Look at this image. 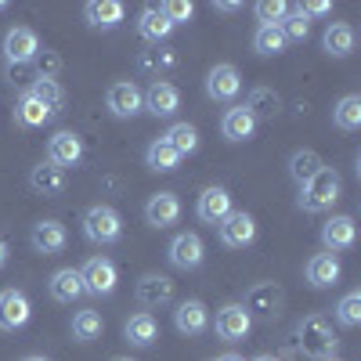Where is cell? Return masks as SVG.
<instances>
[{
	"label": "cell",
	"instance_id": "obj_29",
	"mask_svg": "<svg viewBox=\"0 0 361 361\" xmlns=\"http://www.w3.org/2000/svg\"><path fill=\"white\" fill-rule=\"evenodd\" d=\"M123 336H127V343H130V347H152V343L159 340V322H156L152 314H148V311H141V314L127 318Z\"/></svg>",
	"mask_w": 361,
	"mask_h": 361
},
{
	"label": "cell",
	"instance_id": "obj_36",
	"mask_svg": "<svg viewBox=\"0 0 361 361\" xmlns=\"http://www.w3.org/2000/svg\"><path fill=\"white\" fill-rule=\"evenodd\" d=\"M333 123H336L340 130H347V134L361 127V94H343V98L336 102Z\"/></svg>",
	"mask_w": 361,
	"mask_h": 361
},
{
	"label": "cell",
	"instance_id": "obj_26",
	"mask_svg": "<svg viewBox=\"0 0 361 361\" xmlns=\"http://www.w3.org/2000/svg\"><path fill=\"white\" fill-rule=\"evenodd\" d=\"M127 8L119 4V0H90V4L83 8V18L90 29H116L119 22H123Z\"/></svg>",
	"mask_w": 361,
	"mask_h": 361
},
{
	"label": "cell",
	"instance_id": "obj_22",
	"mask_svg": "<svg viewBox=\"0 0 361 361\" xmlns=\"http://www.w3.org/2000/svg\"><path fill=\"white\" fill-rule=\"evenodd\" d=\"M322 47H325V54H333V58H350L354 47H357L354 25L350 22H329L325 37H322Z\"/></svg>",
	"mask_w": 361,
	"mask_h": 361
},
{
	"label": "cell",
	"instance_id": "obj_16",
	"mask_svg": "<svg viewBox=\"0 0 361 361\" xmlns=\"http://www.w3.org/2000/svg\"><path fill=\"white\" fill-rule=\"evenodd\" d=\"M246 311H250V318L257 314V318H275L279 311H282V289L275 286V282H257L250 293H246V304H243Z\"/></svg>",
	"mask_w": 361,
	"mask_h": 361
},
{
	"label": "cell",
	"instance_id": "obj_4",
	"mask_svg": "<svg viewBox=\"0 0 361 361\" xmlns=\"http://www.w3.org/2000/svg\"><path fill=\"white\" fill-rule=\"evenodd\" d=\"M105 105L116 119H134L137 112H145V90L134 80H116L105 90Z\"/></svg>",
	"mask_w": 361,
	"mask_h": 361
},
{
	"label": "cell",
	"instance_id": "obj_20",
	"mask_svg": "<svg viewBox=\"0 0 361 361\" xmlns=\"http://www.w3.org/2000/svg\"><path fill=\"white\" fill-rule=\"evenodd\" d=\"M145 221L152 228H170L180 221V199L173 192H156L145 202Z\"/></svg>",
	"mask_w": 361,
	"mask_h": 361
},
{
	"label": "cell",
	"instance_id": "obj_18",
	"mask_svg": "<svg viewBox=\"0 0 361 361\" xmlns=\"http://www.w3.org/2000/svg\"><path fill=\"white\" fill-rule=\"evenodd\" d=\"M134 296H137V304H141V307H148V311L166 307L170 300H173V282H170L166 275H141V282H137Z\"/></svg>",
	"mask_w": 361,
	"mask_h": 361
},
{
	"label": "cell",
	"instance_id": "obj_48",
	"mask_svg": "<svg viewBox=\"0 0 361 361\" xmlns=\"http://www.w3.org/2000/svg\"><path fill=\"white\" fill-rule=\"evenodd\" d=\"M253 361H279V357H271V354H260V357H253Z\"/></svg>",
	"mask_w": 361,
	"mask_h": 361
},
{
	"label": "cell",
	"instance_id": "obj_40",
	"mask_svg": "<svg viewBox=\"0 0 361 361\" xmlns=\"http://www.w3.org/2000/svg\"><path fill=\"white\" fill-rule=\"evenodd\" d=\"M336 322H340L343 329H354V325L361 322V293H357V289L347 293L340 304H336Z\"/></svg>",
	"mask_w": 361,
	"mask_h": 361
},
{
	"label": "cell",
	"instance_id": "obj_10",
	"mask_svg": "<svg viewBox=\"0 0 361 361\" xmlns=\"http://www.w3.org/2000/svg\"><path fill=\"white\" fill-rule=\"evenodd\" d=\"M33 318V304L22 289H0V333H15V329L29 325Z\"/></svg>",
	"mask_w": 361,
	"mask_h": 361
},
{
	"label": "cell",
	"instance_id": "obj_11",
	"mask_svg": "<svg viewBox=\"0 0 361 361\" xmlns=\"http://www.w3.org/2000/svg\"><path fill=\"white\" fill-rule=\"evenodd\" d=\"M206 94L214 102H235L243 94V73H238L231 62H221L206 73Z\"/></svg>",
	"mask_w": 361,
	"mask_h": 361
},
{
	"label": "cell",
	"instance_id": "obj_37",
	"mask_svg": "<svg viewBox=\"0 0 361 361\" xmlns=\"http://www.w3.org/2000/svg\"><path fill=\"white\" fill-rule=\"evenodd\" d=\"M29 94H33L44 109H51L54 116L62 112V105H66V90H62V83H58V80H33Z\"/></svg>",
	"mask_w": 361,
	"mask_h": 361
},
{
	"label": "cell",
	"instance_id": "obj_13",
	"mask_svg": "<svg viewBox=\"0 0 361 361\" xmlns=\"http://www.w3.org/2000/svg\"><path fill=\"white\" fill-rule=\"evenodd\" d=\"M137 69L145 76H152V83H159V80H166L177 69V51L173 47H163V44H148L137 54Z\"/></svg>",
	"mask_w": 361,
	"mask_h": 361
},
{
	"label": "cell",
	"instance_id": "obj_44",
	"mask_svg": "<svg viewBox=\"0 0 361 361\" xmlns=\"http://www.w3.org/2000/svg\"><path fill=\"white\" fill-rule=\"evenodd\" d=\"M300 11H304L307 18L311 15H329V11H333V4H329V0H311V4H300Z\"/></svg>",
	"mask_w": 361,
	"mask_h": 361
},
{
	"label": "cell",
	"instance_id": "obj_47",
	"mask_svg": "<svg viewBox=\"0 0 361 361\" xmlns=\"http://www.w3.org/2000/svg\"><path fill=\"white\" fill-rule=\"evenodd\" d=\"M214 361H246V357H238V354H221V357H214Z\"/></svg>",
	"mask_w": 361,
	"mask_h": 361
},
{
	"label": "cell",
	"instance_id": "obj_42",
	"mask_svg": "<svg viewBox=\"0 0 361 361\" xmlns=\"http://www.w3.org/2000/svg\"><path fill=\"white\" fill-rule=\"evenodd\" d=\"M286 11H289L286 0H260V4H257V18H260V25H279V22L286 18Z\"/></svg>",
	"mask_w": 361,
	"mask_h": 361
},
{
	"label": "cell",
	"instance_id": "obj_3",
	"mask_svg": "<svg viewBox=\"0 0 361 361\" xmlns=\"http://www.w3.org/2000/svg\"><path fill=\"white\" fill-rule=\"evenodd\" d=\"M83 235H87V243H94V246L119 243V235H123V217H119V209L105 206V202L90 206L83 214Z\"/></svg>",
	"mask_w": 361,
	"mask_h": 361
},
{
	"label": "cell",
	"instance_id": "obj_31",
	"mask_svg": "<svg viewBox=\"0 0 361 361\" xmlns=\"http://www.w3.org/2000/svg\"><path fill=\"white\" fill-rule=\"evenodd\" d=\"M15 119H18L22 127H44V123H51V119H54V112L44 109L33 94H29V90H22L18 105H15Z\"/></svg>",
	"mask_w": 361,
	"mask_h": 361
},
{
	"label": "cell",
	"instance_id": "obj_8",
	"mask_svg": "<svg viewBox=\"0 0 361 361\" xmlns=\"http://www.w3.org/2000/svg\"><path fill=\"white\" fill-rule=\"evenodd\" d=\"M166 257L177 271H195L202 260H206V246H202V238L195 231H180L170 238V246H166Z\"/></svg>",
	"mask_w": 361,
	"mask_h": 361
},
{
	"label": "cell",
	"instance_id": "obj_30",
	"mask_svg": "<svg viewBox=\"0 0 361 361\" xmlns=\"http://www.w3.org/2000/svg\"><path fill=\"white\" fill-rule=\"evenodd\" d=\"M253 130H257V119L243 105H235V109H228L221 116V134L228 141H246V137H253Z\"/></svg>",
	"mask_w": 361,
	"mask_h": 361
},
{
	"label": "cell",
	"instance_id": "obj_50",
	"mask_svg": "<svg viewBox=\"0 0 361 361\" xmlns=\"http://www.w3.org/2000/svg\"><path fill=\"white\" fill-rule=\"evenodd\" d=\"M112 361H134V357H112Z\"/></svg>",
	"mask_w": 361,
	"mask_h": 361
},
{
	"label": "cell",
	"instance_id": "obj_15",
	"mask_svg": "<svg viewBox=\"0 0 361 361\" xmlns=\"http://www.w3.org/2000/svg\"><path fill=\"white\" fill-rule=\"evenodd\" d=\"M354 238H357V224H354V217H347V214L329 217V221L322 224V246H325V253H343V250H350Z\"/></svg>",
	"mask_w": 361,
	"mask_h": 361
},
{
	"label": "cell",
	"instance_id": "obj_9",
	"mask_svg": "<svg viewBox=\"0 0 361 361\" xmlns=\"http://www.w3.org/2000/svg\"><path fill=\"white\" fill-rule=\"evenodd\" d=\"M217 235L228 250H246L257 238V221L246 214V209H231V214L217 224Z\"/></svg>",
	"mask_w": 361,
	"mask_h": 361
},
{
	"label": "cell",
	"instance_id": "obj_38",
	"mask_svg": "<svg viewBox=\"0 0 361 361\" xmlns=\"http://www.w3.org/2000/svg\"><path fill=\"white\" fill-rule=\"evenodd\" d=\"M163 137L170 141V148H173V152H177L180 159H185V156H192L195 148H199V130H195L192 123H173V127H170Z\"/></svg>",
	"mask_w": 361,
	"mask_h": 361
},
{
	"label": "cell",
	"instance_id": "obj_51",
	"mask_svg": "<svg viewBox=\"0 0 361 361\" xmlns=\"http://www.w3.org/2000/svg\"><path fill=\"white\" fill-rule=\"evenodd\" d=\"M4 8H8V4H4V0H0V11H4Z\"/></svg>",
	"mask_w": 361,
	"mask_h": 361
},
{
	"label": "cell",
	"instance_id": "obj_12",
	"mask_svg": "<svg viewBox=\"0 0 361 361\" xmlns=\"http://www.w3.org/2000/svg\"><path fill=\"white\" fill-rule=\"evenodd\" d=\"M29 243H33L37 253L54 257V253H62V250L69 246V231H66L62 221L47 217V221H37V224H33V235H29Z\"/></svg>",
	"mask_w": 361,
	"mask_h": 361
},
{
	"label": "cell",
	"instance_id": "obj_39",
	"mask_svg": "<svg viewBox=\"0 0 361 361\" xmlns=\"http://www.w3.org/2000/svg\"><path fill=\"white\" fill-rule=\"evenodd\" d=\"M282 25V33H286V40H307V33H311V18L300 11V8H289L286 11V18L279 22Z\"/></svg>",
	"mask_w": 361,
	"mask_h": 361
},
{
	"label": "cell",
	"instance_id": "obj_27",
	"mask_svg": "<svg viewBox=\"0 0 361 361\" xmlns=\"http://www.w3.org/2000/svg\"><path fill=\"white\" fill-rule=\"evenodd\" d=\"M243 109L260 123V119H275L282 112V98H279L275 87H253L250 94H246V105Z\"/></svg>",
	"mask_w": 361,
	"mask_h": 361
},
{
	"label": "cell",
	"instance_id": "obj_19",
	"mask_svg": "<svg viewBox=\"0 0 361 361\" xmlns=\"http://www.w3.org/2000/svg\"><path fill=\"white\" fill-rule=\"evenodd\" d=\"M173 325L180 336H202L209 329V311L202 300H185V304H177L173 311Z\"/></svg>",
	"mask_w": 361,
	"mask_h": 361
},
{
	"label": "cell",
	"instance_id": "obj_7",
	"mask_svg": "<svg viewBox=\"0 0 361 361\" xmlns=\"http://www.w3.org/2000/svg\"><path fill=\"white\" fill-rule=\"evenodd\" d=\"M250 329H253V318H250V311H246L243 304H224V307L217 311V322H214L217 340H224V343H243V340L250 336Z\"/></svg>",
	"mask_w": 361,
	"mask_h": 361
},
{
	"label": "cell",
	"instance_id": "obj_35",
	"mask_svg": "<svg viewBox=\"0 0 361 361\" xmlns=\"http://www.w3.org/2000/svg\"><path fill=\"white\" fill-rule=\"evenodd\" d=\"M286 33H282V25H257V33H253V51L271 58V54H282L286 51Z\"/></svg>",
	"mask_w": 361,
	"mask_h": 361
},
{
	"label": "cell",
	"instance_id": "obj_32",
	"mask_svg": "<svg viewBox=\"0 0 361 361\" xmlns=\"http://www.w3.org/2000/svg\"><path fill=\"white\" fill-rule=\"evenodd\" d=\"M145 163H148V170H156V173H173L180 166V156L170 148L166 137H156L152 145L145 148Z\"/></svg>",
	"mask_w": 361,
	"mask_h": 361
},
{
	"label": "cell",
	"instance_id": "obj_6",
	"mask_svg": "<svg viewBox=\"0 0 361 361\" xmlns=\"http://www.w3.org/2000/svg\"><path fill=\"white\" fill-rule=\"evenodd\" d=\"M80 279H83V293L90 296H109L116 293V282H119V271L109 257H90L83 267H80Z\"/></svg>",
	"mask_w": 361,
	"mask_h": 361
},
{
	"label": "cell",
	"instance_id": "obj_2",
	"mask_svg": "<svg viewBox=\"0 0 361 361\" xmlns=\"http://www.w3.org/2000/svg\"><path fill=\"white\" fill-rule=\"evenodd\" d=\"M296 343L307 357H318V361H329V354L336 350V333L322 314H307L304 322L296 325Z\"/></svg>",
	"mask_w": 361,
	"mask_h": 361
},
{
	"label": "cell",
	"instance_id": "obj_41",
	"mask_svg": "<svg viewBox=\"0 0 361 361\" xmlns=\"http://www.w3.org/2000/svg\"><path fill=\"white\" fill-rule=\"evenodd\" d=\"M33 62H37V80H58V73H62V58L47 47H40V54Z\"/></svg>",
	"mask_w": 361,
	"mask_h": 361
},
{
	"label": "cell",
	"instance_id": "obj_24",
	"mask_svg": "<svg viewBox=\"0 0 361 361\" xmlns=\"http://www.w3.org/2000/svg\"><path fill=\"white\" fill-rule=\"evenodd\" d=\"M180 109V90L166 80L152 83L145 90V112H152V116H173Z\"/></svg>",
	"mask_w": 361,
	"mask_h": 361
},
{
	"label": "cell",
	"instance_id": "obj_14",
	"mask_svg": "<svg viewBox=\"0 0 361 361\" xmlns=\"http://www.w3.org/2000/svg\"><path fill=\"white\" fill-rule=\"evenodd\" d=\"M83 159V141L80 134L73 130H58L51 141H47V163H54L58 170H69Z\"/></svg>",
	"mask_w": 361,
	"mask_h": 361
},
{
	"label": "cell",
	"instance_id": "obj_23",
	"mask_svg": "<svg viewBox=\"0 0 361 361\" xmlns=\"http://www.w3.org/2000/svg\"><path fill=\"white\" fill-rule=\"evenodd\" d=\"M340 260L336 253H314L307 260V286L311 289H329V286H336L340 282Z\"/></svg>",
	"mask_w": 361,
	"mask_h": 361
},
{
	"label": "cell",
	"instance_id": "obj_17",
	"mask_svg": "<svg viewBox=\"0 0 361 361\" xmlns=\"http://www.w3.org/2000/svg\"><path fill=\"white\" fill-rule=\"evenodd\" d=\"M195 214H199L202 224H214V228H217V224L231 214V195H228V188L209 185V188L199 195V202H195Z\"/></svg>",
	"mask_w": 361,
	"mask_h": 361
},
{
	"label": "cell",
	"instance_id": "obj_43",
	"mask_svg": "<svg viewBox=\"0 0 361 361\" xmlns=\"http://www.w3.org/2000/svg\"><path fill=\"white\" fill-rule=\"evenodd\" d=\"M163 8V15L177 25V22H188L192 15H195V4L192 0H166V4H159Z\"/></svg>",
	"mask_w": 361,
	"mask_h": 361
},
{
	"label": "cell",
	"instance_id": "obj_21",
	"mask_svg": "<svg viewBox=\"0 0 361 361\" xmlns=\"http://www.w3.org/2000/svg\"><path fill=\"white\" fill-rule=\"evenodd\" d=\"M170 33H173V22L163 15V8H156V4L141 8V15H137V37L145 44H163Z\"/></svg>",
	"mask_w": 361,
	"mask_h": 361
},
{
	"label": "cell",
	"instance_id": "obj_28",
	"mask_svg": "<svg viewBox=\"0 0 361 361\" xmlns=\"http://www.w3.org/2000/svg\"><path fill=\"white\" fill-rule=\"evenodd\" d=\"M29 185H33L37 195L54 199V195L66 192V170H58L54 163H40V166H33V173H29Z\"/></svg>",
	"mask_w": 361,
	"mask_h": 361
},
{
	"label": "cell",
	"instance_id": "obj_34",
	"mask_svg": "<svg viewBox=\"0 0 361 361\" xmlns=\"http://www.w3.org/2000/svg\"><path fill=\"white\" fill-rule=\"evenodd\" d=\"M322 166H325V163H322V156H318V152H311V148H300V152H293V156H289V173H293L296 185H307V180H311Z\"/></svg>",
	"mask_w": 361,
	"mask_h": 361
},
{
	"label": "cell",
	"instance_id": "obj_45",
	"mask_svg": "<svg viewBox=\"0 0 361 361\" xmlns=\"http://www.w3.org/2000/svg\"><path fill=\"white\" fill-rule=\"evenodd\" d=\"M214 11H221V15H231V11H238V4H235V0H217V4H214Z\"/></svg>",
	"mask_w": 361,
	"mask_h": 361
},
{
	"label": "cell",
	"instance_id": "obj_1",
	"mask_svg": "<svg viewBox=\"0 0 361 361\" xmlns=\"http://www.w3.org/2000/svg\"><path fill=\"white\" fill-rule=\"evenodd\" d=\"M343 195V177L333 166H322L307 185H300V209L304 214H322Z\"/></svg>",
	"mask_w": 361,
	"mask_h": 361
},
{
	"label": "cell",
	"instance_id": "obj_49",
	"mask_svg": "<svg viewBox=\"0 0 361 361\" xmlns=\"http://www.w3.org/2000/svg\"><path fill=\"white\" fill-rule=\"evenodd\" d=\"M22 361H47V357H22Z\"/></svg>",
	"mask_w": 361,
	"mask_h": 361
},
{
	"label": "cell",
	"instance_id": "obj_33",
	"mask_svg": "<svg viewBox=\"0 0 361 361\" xmlns=\"http://www.w3.org/2000/svg\"><path fill=\"white\" fill-rule=\"evenodd\" d=\"M102 333H105V322H102V314H98L94 307H83V311L73 314V340L94 343Z\"/></svg>",
	"mask_w": 361,
	"mask_h": 361
},
{
	"label": "cell",
	"instance_id": "obj_25",
	"mask_svg": "<svg viewBox=\"0 0 361 361\" xmlns=\"http://www.w3.org/2000/svg\"><path fill=\"white\" fill-rule=\"evenodd\" d=\"M47 289H51V300H58V304H73V300L83 296V279L76 267H58L47 282Z\"/></svg>",
	"mask_w": 361,
	"mask_h": 361
},
{
	"label": "cell",
	"instance_id": "obj_5",
	"mask_svg": "<svg viewBox=\"0 0 361 361\" xmlns=\"http://www.w3.org/2000/svg\"><path fill=\"white\" fill-rule=\"evenodd\" d=\"M37 54H40V37L33 33V29L29 25L8 29V37H4V62H8V69L29 66Z\"/></svg>",
	"mask_w": 361,
	"mask_h": 361
},
{
	"label": "cell",
	"instance_id": "obj_46",
	"mask_svg": "<svg viewBox=\"0 0 361 361\" xmlns=\"http://www.w3.org/2000/svg\"><path fill=\"white\" fill-rule=\"evenodd\" d=\"M8 257H11V246H8V238H4V235H0V267H4V264H8Z\"/></svg>",
	"mask_w": 361,
	"mask_h": 361
}]
</instances>
